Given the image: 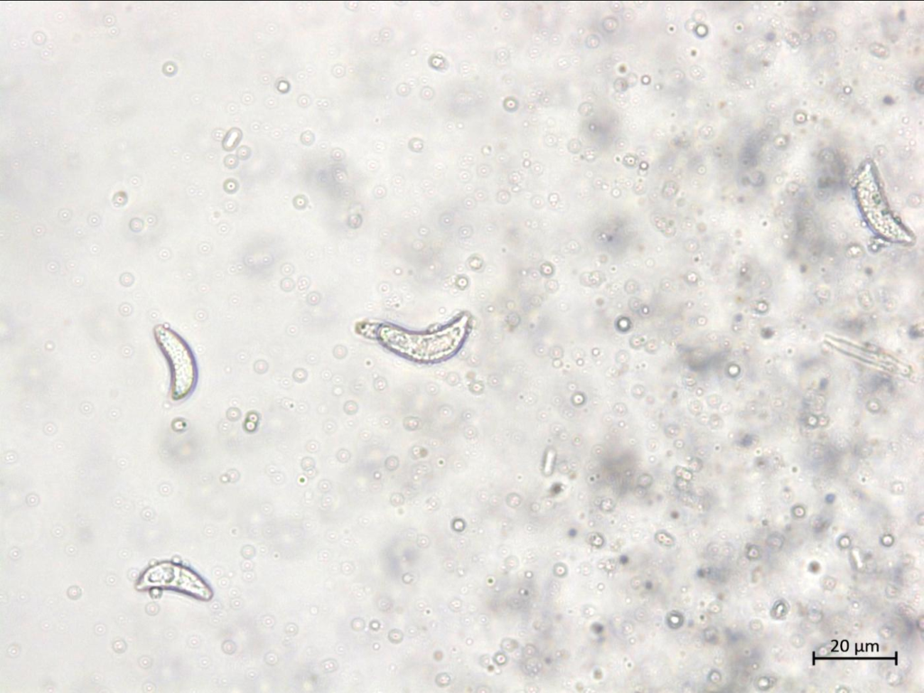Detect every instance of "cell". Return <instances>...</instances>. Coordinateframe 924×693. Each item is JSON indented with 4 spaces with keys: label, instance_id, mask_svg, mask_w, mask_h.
Listing matches in <instances>:
<instances>
[{
    "label": "cell",
    "instance_id": "6da1fadb",
    "mask_svg": "<svg viewBox=\"0 0 924 693\" xmlns=\"http://www.w3.org/2000/svg\"><path fill=\"white\" fill-rule=\"evenodd\" d=\"M153 334L170 366L171 397L173 400L183 399L189 394L196 383L194 357L184 340L169 328L157 325Z\"/></svg>",
    "mask_w": 924,
    "mask_h": 693
},
{
    "label": "cell",
    "instance_id": "3957f363",
    "mask_svg": "<svg viewBox=\"0 0 924 693\" xmlns=\"http://www.w3.org/2000/svg\"><path fill=\"white\" fill-rule=\"evenodd\" d=\"M241 136V133L238 129H231L224 140V148L231 150L236 146Z\"/></svg>",
    "mask_w": 924,
    "mask_h": 693
},
{
    "label": "cell",
    "instance_id": "7a4b0ae2",
    "mask_svg": "<svg viewBox=\"0 0 924 693\" xmlns=\"http://www.w3.org/2000/svg\"><path fill=\"white\" fill-rule=\"evenodd\" d=\"M177 567L166 564L150 569L145 576V584H152L153 586L158 580L169 577L174 578L171 586L179 587L203 599H208L211 596V591L199 577L189 570L181 568L180 577L177 578Z\"/></svg>",
    "mask_w": 924,
    "mask_h": 693
}]
</instances>
